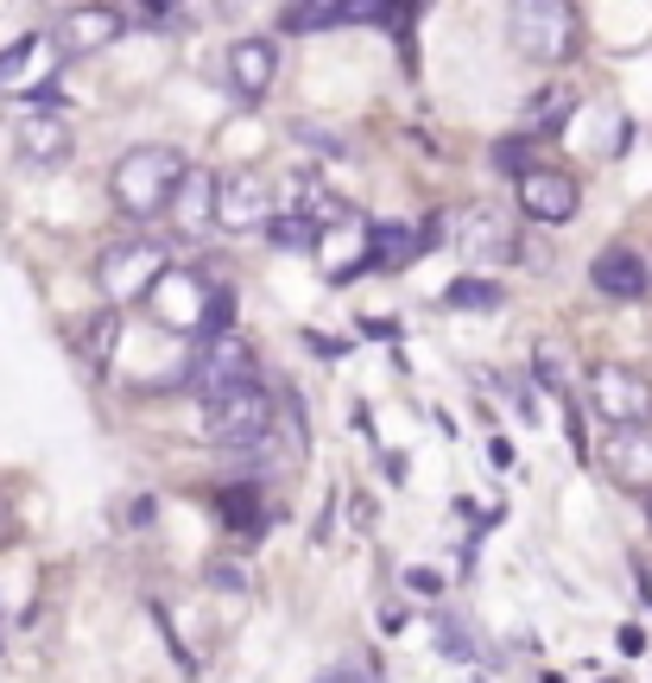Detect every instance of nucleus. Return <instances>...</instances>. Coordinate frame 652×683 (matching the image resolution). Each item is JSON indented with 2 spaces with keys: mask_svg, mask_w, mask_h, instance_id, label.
Returning <instances> with one entry per match:
<instances>
[{
  "mask_svg": "<svg viewBox=\"0 0 652 683\" xmlns=\"http://www.w3.org/2000/svg\"><path fill=\"white\" fill-rule=\"evenodd\" d=\"M165 273H172V260L146 235H127V241L102 248V260H96V286L109 291V304H146V291L159 286Z\"/></svg>",
  "mask_w": 652,
  "mask_h": 683,
  "instance_id": "3",
  "label": "nucleus"
},
{
  "mask_svg": "<svg viewBox=\"0 0 652 683\" xmlns=\"http://www.w3.org/2000/svg\"><path fill=\"white\" fill-rule=\"evenodd\" d=\"M589 405L615 425V431H640L652 418V380L627 361H602L589 367Z\"/></svg>",
  "mask_w": 652,
  "mask_h": 683,
  "instance_id": "6",
  "label": "nucleus"
},
{
  "mask_svg": "<svg viewBox=\"0 0 652 683\" xmlns=\"http://www.w3.org/2000/svg\"><path fill=\"white\" fill-rule=\"evenodd\" d=\"M519 210L539 222V228H564V222L582 210V190H577V178H564V172H526L519 178Z\"/></svg>",
  "mask_w": 652,
  "mask_h": 683,
  "instance_id": "8",
  "label": "nucleus"
},
{
  "mask_svg": "<svg viewBox=\"0 0 652 683\" xmlns=\"http://www.w3.org/2000/svg\"><path fill=\"white\" fill-rule=\"evenodd\" d=\"M463 228H469V235H463V253H469V260H494V266H501V260L519 253L513 222L501 216V210H481V203H475V210H463Z\"/></svg>",
  "mask_w": 652,
  "mask_h": 683,
  "instance_id": "14",
  "label": "nucleus"
},
{
  "mask_svg": "<svg viewBox=\"0 0 652 683\" xmlns=\"http://www.w3.org/2000/svg\"><path fill=\"white\" fill-rule=\"evenodd\" d=\"M273 83H279V45L273 38H235L228 45V89L241 102H266Z\"/></svg>",
  "mask_w": 652,
  "mask_h": 683,
  "instance_id": "9",
  "label": "nucleus"
},
{
  "mask_svg": "<svg viewBox=\"0 0 652 683\" xmlns=\"http://www.w3.org/2000/svg\"><path fill=\"white\" fill-rule=\"evenodd\" d=\"M51 58H58V38L51 33H26V38H13L7 51H0V89H26V83H51Z\"/></svg>",
  "mask_w": 652,
  "mask_h": 683,
  "instance_id": "12",
  "label": "nucleus"
},
{
  "mask_svg": "<svg viewBox=\"0 0 652 683\" xmlns=\"http://www.w3.org/2000/svg\"><path fill=\"white\" fill-rule=\"evenodd\" d=\"M216 513H222V526L235 532V539H254L260 532V488L254 481H228L216 494Z\"/></svg>",
  "mask_w": 652,
  "mask_h": 683,
  "instance_id": "18",
  "label": "nucleus"
},
{
  "mask_svg": "<svg viewBox=\"0 0 652 683\" xmlns=\"http://www.w3.org/2000/svg\"><path fill=\"white\" fill-rule=\"evenodd\" d=\"M615 468L620 475H634V443H627V431L615 437ZM640 468H652V443H640Z\"/></svg>",
  "mask_w": 652,
  "mask_h": 683,
  "instance_id": "28",
  "label": "nucleus"
},
{
  "mask_svg": "<svg viewBox=\"0 0 652 683\" xmlns=\"http://www.w3.org/2000/svg\"><path fill=\"white\" fill-rule=\"evenodd\" d=\"M165 210L178 216V228L190 241H210V228H216V178L197 172V165H184V178H178V190H172Z\"/></svg>",
  "mask_w": 652,
  "mask_h": 683,
  "instance_id": "11",
  "label": "nucleus"
},
{
  "mask_svg": "<svg viewBox=\"0 0 652 683\" xmlns=\"http://www.w3.org/2000/svg\"><path fill=\"white\" fill-rule=\"evenodd\" d=\"M418 228L412 222H380V228H367V253L362 266H380V273H399V266H412L418 260Z\"/></svg>",
  "mask_w": 652,
  "mask_h": 683,
  "instance_id": "16",
  "label": "nucleus"
},
{
  "mask_svg": "<svg viewBox=\"0 0 652 683\" xmlns=\"http://www.w3.org/2000/svg\"><path fill=\"white\" fill-rule=\"evenodd\" d=\"M405 589H412V595H437V589H443V576H431V570H405Z\"/></svg>",
  "mask_w": 652,
  "mask_h": 683,
  "instance_id": "29",
  "label": "nucleus"
},
{
  "mask_svg": "<svg viewBox=\"0 0 652 683\" xmlns=\"http://www.w3.org/2000/svg\"><path fill=\"white\" fill-rule=\"evenodd\" d=\"M114 342H121V317H114V311H96L89 324L76 329V349L89 355V367H109V361H114Z\"/></svg>",
  "mask_w": 652,
  "mask_h": 683,
  "instance_id": "20",
  "label": "nucleus"
},
{
  "mask_svg": "<svg viewBox=\"0 0 652 683\" xmlns=\"http://www.w3.org/2000/svg\"><path fill=\"white\" fill-rule=\"evenodd\" d=\"M178 178H184V152H178V146H134V152L109 172V197H114L121 216L152 222V216H165V203H172Z\"/></svg>",
  "mask_w": 652,
  "mask_h": 683,
  "instance_id": "1",
  "label": "nucleus"
},
{
  "mask_svg": "<svg viewBox=\"0 0 652 683\" xmlns=\"http://www.w3.org/2000/svg\"><path fill=\"white\" fill-rule=\"evenodd\" d=\"M273 418H286V437H291V463H304L311 456V431H304V399L286 393L279 405H273Z\"/></svg>",
  "mask_w": 652,
  "mask_h": 683,
  "instance_id": "24",
  "label": "nucleus"
},
{
  "mask_svg": "<svg viewBox=\"0 0 652 683\" xmlns=\"http://www.w3.org/2000/svg\"><path fill=\"white\" fill-rule=\"evenodd\" d=\"M121 33H127V13H114V7H76L71 20H64V51H102Z\"/></svg>",
  "mask_w": 652,
  "mask_h": 683,
  "instance_id": "17",
  "label": "nucleus"
},
{
  "mask_svg": "<svg viewBox=\"0 0 652 683\" xmlns=\"http://www.w3.org/2000/svg\"><path fill=\"white\" fill-rule=\"evenodd\" d=\"M0 539H7V513H0Z\"/></svg>",
  "mask_w": 652,
  "mask_h": 683,
  "instance_id": "32",
  "label": "nucleus"
},
{
  "mask_svg": "<svg viewBox=\"0 0 652 683\" xmlns=\"http://www.w3.org/2000/svg\"><path fill=\"white\" fill-rule=\"evenodd\" d=\"M203 582H210L216 595H241V589H248V570H241V564H210Z\"/></svg>",
  "mask_w": 652,
  "mask_h": 683,
  "instance_id": "27",
  "label": "nucleus"
},
{
  "mask_svg": "<svg viewBox=\"0 0 652 683\" xmlns=\"http://www.w3.org/2000/svg\"><path fill=\"white\" fill-rule=\"evenodd\" d=\"M184 380L203 393V405L222 399V393H235V387H248V380H254V349H248V336H241V329L203 336V342L184 355Z\"/></svg>",
  "mask_w": 652,
  "mask_h": 683,
  "instance_id": "5",
  "label": "nucleus"
},
{
  "mask_svg": "<svg viewBox=\"0 0 652 683\" xmlns=\"http://www.w3.org/2000/svg\"><path fill=\"white\" fill-rule=\"evenodd\" d=\"M589 286L602 291V298H647L652 273H647V260H640L634 248H602L595 253V266H589Z\"/></svg>",
  "mask_w": 652,
  "mask_h": 683,
  "instance_id": "13",
  "label": "nucleus"
},
{
  "mask_svg": "<svg viewBox=\"0 0 652 683\" xmlns=\"http://www.w3.org/2000/svg\"><path fill=\"white\" fill-rule=\"evenodd\" d=\"M20 159L26 165H64L71 159V127L58 114H26L20 121Z\"/></svg>",
  "mask_w": 652,
  "mask_h": 683,
  "instance_id": "15",
  "label": "nucleus"
},
{
  "mask_svg": "<svg viewBox=\"0 0 652 683\" xmlns=\"http://www.w3.org/2000/svg\"><path fill=\"white\" fill-rule=\"evenodd\" d=\"M437 646L450 652V658H475V640H469V627H463L456 614H443V620H437Z\"/></svg>",
  "mask_w": 652,
  "mask_h": 683,
  "instance_id": "25",
  "label": "nucleus"
},
{
  "mask_svg": "<svg viewBox=\"0 0 652 683\" xmlns=\"http://www.w3.org/2000/svg\"><path fill=\"white\" fill-rule=\"evenodd\" d=\"M266 241L286 248V253H317V228H311L304 216H291V210H279V216L266 222Z\"/></svg>",
  "mask_w": 652,
  "mask_h": 683,
  "instance_id": "23",
  "label": "nucleus"
},
{
  "mask_svg": "<svg viewBox=\"0 0 652 683\" xmlns=\"http://www.w3.org/2000/svg\"><path fill=\"white\" fill-rule=\"evenodd\" d=\"M266 431H273V399H266L260 380H248V387H235V393L203 405V437L216 450H260Z\"/></svg>",
  "mask_w": 652,
  "mask_h": 683,
  "instance_id": "4",
  "label": "nucleus"
},
{
  "mask_svg": "<svg viewBox=\"0 0 652 683\" xmlns=\"http://www.w3.org/2000/svg\"><path fill=\"white\" fill-rule=\"evenodd\" d=\"M362 329H367V336H380V342H393V336H399L393 317H387V324H380V317H362Z\"/></svg>",
  "mask_w": 652,
  "mask_h": 683,
  "instance_id": "31",
  "label": "nucleus"
},
{
  "mask_svg": "<svg viewBox=\"0 0 652 683\" xmlns=\"http://www.w3.org/2000/svg\"><path fill=\"white\" fill-rule=\"evenodd\" d=\"M216 222L222 228H260V222H273V190L254 178V172H235V178L216 184Z\"/></svg>",
  "mask_w": 652,
  "mask_h": 683,
  "instance_id": "10",
  "label": "nucleus"
},
{
  "mask_svg": "<svg viewBox=\"0 0 652 683\" xmlns=\"http://www.w3.org/2000/svg\"><path fill=\"white\" fill-rule=\"evenodd\" d=\"M501 298H507V291L494 286V279H481V273H463L456 286L443 291L450 311H501Z\"/></svg>",
  "mask_w": 652,
  "mask_h": 683,
  "instance_id": "22",
  "label": "nucleus"
},
{
  "mask_svg": "<svg viewBox=\"0 0 652 683\" xmlns=\"http://www.w3.org/2000/svg\"><path fill=\"white\" fill-rule=\"evenodd\" d=\"M317 683H374V678H367L362 665H336V671H324Z\"/></svg>",
  "mask_w": 652,
  "mask_h": 683,
  "instance_id": "30",
  "label": "nucleus"
},
{
  "mask_svg": "<svg viewBox=\"0 0 652 683\" xmlns=\"http://www.w3.org/2000/svg\"><path fill=\"white\" fill-rule=\"evenodd\" d=\"M146 304H152V317H159L165 329H197V336H203L210 279H197V273H165L159 286L146 291Z\"/></svg>",
  "mask_w": 652,
  "mask_h": 683,
  "instance_id": "7",
  "label": "nucleus"
},
{
  "mask_svg": "<svg viewBox=\"0 0 652 683\" xmlns=\"http://www.w3.org/2000/svg\"><path fill=\"white\" fill-rule=\"evenodd\" d=\"M342 26V0H298V7H279V33L311 38V33H336Z\"/></svg>",
  "mask_w": 652,
  "mask_h": 683,
  "instance_id": "19",
  "label": "nucleus"
},
{
  "mask_svg": "<svg viewBox=\"0 0 652 683\" xmlns=\"http://www.w3.org/2000/svg\"><path fill=\"white\" fill-rule=\"evenodd\" d=\"M532 134H519V140H501L494 146V165H501V172H513V178H526V172H532V165H526V152H532Z\"/></svg>",
  "mask_w": 652,
  "mask_h": 683,
  "instance_id": "26",
  "label": "nucleus"
},
{
  "mask_svg": "<svg viewBox=\"0 0 652 683\" xmlns=\"http://www.w3.org/2000/svg\"><path fill=\"white\" fill-rule=\"evenodd\" d=\"M532 380H539L551 399L570 405V355H564L557 342H539V349H532Z\"/></svg>",
  "mask_w": 652,
  "mask_h": 683,
  "instance_id": "21",
  "label": "nucleus"
},
{
  "mask_svg": "<svg viewBox=\"0 0 652 683\" xmlns=\"http://www.w3.org/2000/svg\"><path fill=\"white\" fill-rule=\"evenodd\" d=\"M507 26H513V51L532 58V64L577 58V7H564V0H519L507 13Z\"/></svg>",
  "mask_w": 652,
  "mask_h": 683,
  "instance_id": "2",
  "label": "nucleus"
}]
</instances>
